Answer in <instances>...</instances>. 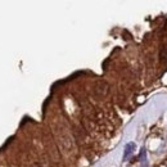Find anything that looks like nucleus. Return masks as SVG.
Returning a JSON list of instances; mask_svg holds the SVG:
<instances>
[{"mask_svg": "<svg viewBox=\"0 0 167 167\" xmlns=\"http://www.w3.org/2000/svg\"><path fill=\"white\" fill-rule=\"evenodd\" d=\"M159 59L163 63H167V44H163L159 50Z\"/></svg>", "mask_w": 167, "mask_h": 167, "instance_id": "7ed1b4c3", "label": "nucleus"}, {"mask_svg": "<svg viewBox=\"0 0 167 167\" xmlns=\"http://www.w3.org/2000/svg\"><path fill=\"white\" fill-rule=\"evenodd\" d=\"M136 149V144L135 143H127L125 146V150H123V161L128 158L131 154L134 153V150Z\"/></svg>", "mask_w": 167, "mask_h": 167, "instance_id": "f03ea898", "label": "nucleus"}, {"mask_svg": "<svg viewBox=\"0 0 167 167\" xmlns=\"http://www.w3.org/2000/svg\"><path fill=\"white\" fill-rule=\"evenodd\" d=\"M108 91H109V85L107 84L105 81H98L96 84L94 85V92L96 96L99 98H104L105 95L108 94Z\"/></svg>", "mask_w": 167, "mask_h": 167, "instance_id": "f257e3e1", "label": "nucleus"}, {"mask_svg": "<svg viewBox=\"0 0 167 167\" xmlns=\"http://www.w3.org/2000/svg\"><path fill=\"white\" fill-rule=\"evenodd\" d=\"M140 163H141V167H148V161H146V150H145V149H141V152H140Z\"/></svg>", "mask_w": 167, "mask_h": 167, "instance_id": "20e7f679", "label": "nucleus"}]
</instances>
